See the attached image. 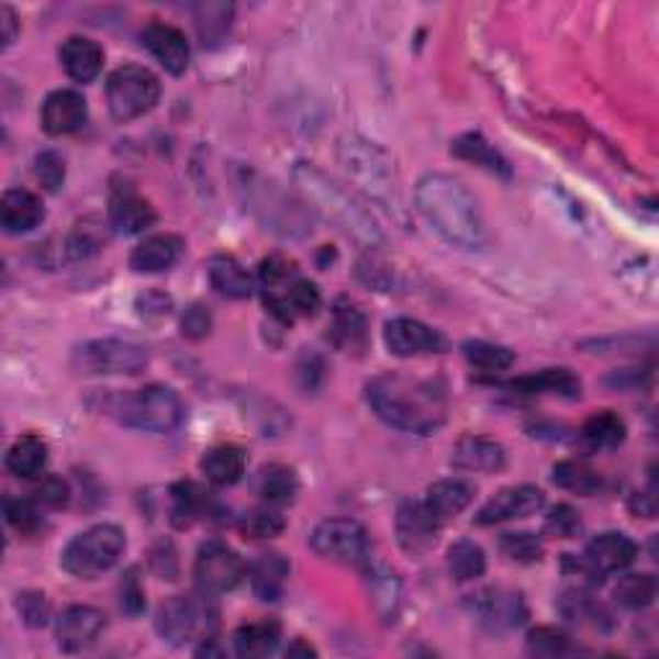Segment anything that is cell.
Returning <instances> with one entry per match:
<instances>
[{
    "label": "cell",
    "instance_id": "cell-49",
    "mask_svg": "<svg viewBox=\"0 0 659 659\" xmlns=\"http://www.w3.org/2000/svg\"><path fill=\"white\" fill-rule=\"evenodd\" d=\"M239 530L250 538H271L283 530V518L279 511H273V505L258 507V511H250L239 521Z\"/></svg>",
    "mask_w": 659,
    "mask_h": 659
},
{
    "label": "cell",
    "instance_id": "cell-22",
    "mask_svg": "<svg viewBox=\"0 0 659 659\" xmlns=\"http://www.w3.org/2000/svg\"><path fill=\"white\" fill-rule=\"evenodd\" d=\"M183 256V239L178 235H153L132 250L130 266L137 273H160L174 268Z\"/></svg>",
    "mask_w": 659,
    "mask_h": 659
},
{
    "label": "cell",
    "instance_id": "cell-35",
    "mask_svg": "<svg viewBox=\"0 0 659 659\" xmlns=\"http://www.w3.org/2000/svg\"><path fill=\"white\" fill-rule=\"evenodd\" d=\"M281 641V626L276 621H256V624H245L235 632V651L239 657L256 659L273 655Z\"/></svg>",
    "mask_w": 659,
    "mask_h": 659
},
{
    "label": "cell",
    "instance_id": "cell-43",
    "mask_svg": "<svg viewBox=\"0 0 659 659\" xmlns=\"http://www.w3.org/2000/svg\"><path fill=\"white\" fill-rule=\"evenodd\" d=\"M561 613H565V618L574 621V624H585V626H601L605 618H608V613L603 611L601 603H595L593 597L588 593H582V590H569V593L561 595L559 603Z\"/></svg>",
    "mask_w": 659,
    "mask_h": 659
},
{
    "label": "cell",
    "instance_id": "cell-38",
    "mask_svg": "<svg viewBox=\"0 0 659 659\" xmlns=\"http://www.w3.org/2000/svg\"><path fill=\"white\" fill-rule=\"evenodd\" d=\"M5 467L11 474L21 479H36L42 477L44 467H47V446L42 438L24 436L11 446L9 456H5Z\"/></svg>",
    "mask_w": 659,
    "mask_h": 659
},
{
    "label": "cell",
    "instance_id": "cell-2",
    "mask_svg": "<svg viewBox=\"0 0 659 659\" xmlns=\"http://www.w3.org/2000/svg\"><path fill=\"white\" fill-rule=\"evenodd\" d=\"M415 206L431 230L459 250H482L487 230L479 204L459 178L428 174L415 186Z\"/></svg>",
    "mask_w": 659,
    "mask_h": 659
},
{
    "label": "cell",
    "instance_id": "cell-26",
    "mask_svg": "<svg viewBox=\"0 0 659 659\" xmlns=\"http://www.w3.org/2000/svg\"><path fill=\"white\" fill-rule=\"evenodd\" d=\"M330 338L346 354H364L366 346H369V322H366L364 312L346 302L335 304L333 322H330Z\"/></svg>",
    "mask_w": 659,
    "mask_h": 659
},
{
    "label": "cell",
    "instance_id": "cell-45",
    "mask_svg": "<svg viewBox=\"0 0 659 659\" xmlns=\"http://www.w3.org/2000/svg\"><path fill=\"white\" fill-rule=\"evenodd\" d=\"M232 5L227 3H201L197 9V29L204 44H216L230 32Z\"/></svg>",
    "mask_w": 659,
    "mask_h": 659
},
{
    "label": "cell",
    "instance_id": "cell-32",
    "mask_svg": "<svg viewBox=\"0 0 659 659\" xmlns=\"http://www.w3.org/2000/svg\"><path fill=\"white\" fill-rule=\"evenodd\" d=\"M245 451L237 446H214L209 448L201 459V471H204L206 479L216 487H230L237 484L245 474Z\"/></svg>",
    "mask_w": 659,
    "mask_h": 659
},
{
    "label": "cell",
    "instance_id": "cell-14",
    "mask_svg": "<svg viewBox=\"0 0 659 659\" xmlns=\"http://www.w3.org/2000/svg\"><path fill=\"white\" fill-rule=\"evenodd\" d=\"M440 523L428 511L425 500H404L396 507V541L412 557H423L438 541Z\"/></svg>",
    "mask_w": 659,
    "mask_h": 659
},
{
    "label": "cell",
    "instance_id": "cell-21",
    "mask_svg": "<svg viewBox=\"0 0 659 659\" xmlns=\"http://www.w3.org/2000/svg\"><path fill=\"white\" fill-rule=\"evenodd\" d=\"M264 299L273 317H279L281 322H294L297 317H312V314H317L322 304L317 287H314L312 281L299 279V276L279 291H264Z\"/></svg>",
    "mask_w": 659,
    "mask_h": 659
},
{
    "label": "cell",
    "instance_id": "cell-59",
    "mask_svg": "<svg viewBox=\"0 0 659 659\" xmlns=\"http://www.w3.org/2000/svg\"><path fill=\"white\" fill-rule=\"evenodd\" d=\"M0 24H3V47H11L13 42H16V13H13L9 5H3L0 9Z\"/></svg>",
    "mask_w": 659,
    "mask_h": 659
},
{
    "label": "cell",
    "instance_id": "cell-28",
    "mask_svg": "<svg viewBox=\"0 0 659 659\" xmlns=\"http://www.w3.org/2000/svg\"><path fill=\"white\" fill-rule=\"evenodd\" d=\"M287 580H289V561L283 559L281 554L276 551L260 554V557L250 565V585H253V593H256V597H260V601L266 603L279 601L283 588H287Z\"/></svg>",
    "mask_w": 659,
    "mask_h": 659
},
{
    "label": "cell",
    "instance_id": "cell-40",
    "mask_svg": "<svg viewBox=\"0 0 659 659\" xmlns=\"http://www.w3.org/2000/svg\"><path fill=\"white\" fill-rule=\"evenodd\" d=\"M484 567H487V557L482 546L469 541V538L456 541L451 549H448V572H451L459 582H469V580H477V577H482Z\"/></svg>",
    "mask_w": 659,
    "mask_h": 659
},
{
    "label": "cell",
    "instance_id": "cell-24",
    "mask_svg": "<svg viewBox=\"0 0 659 659\" xmlns=\"http://www.w3.org/2000/svg\"><path fill=\"white\" fill-rule=\"evenodd\" d=\"M471 500H474V484H469L467 479H440L428 487V494H425V505L436 515L440 526L467 511Z\"/></svg>",
    "mask_w": 659,
    "mask_h": 659
},
{
    "label": "cell",
    "instance_id": "cell-47",
    "mask_svg": "<svg viewBox=\"0 0 659 659\" xmlns=\"http://www.w3.org/2000/svg\"><path fill=\"white\" fill-rule=\"evenodd\" d=\"M526 649L528 655H536V657H565L569 651H574L567 636L549 626L534 628L526 639Z\"/></svg>",
    "mask_w": 659,
    "mask_h": 659
},
{
    "label": "cell",
    "instance_id": "cell-19",
    "mask_svg": "<svg viewBox=\"0 0 659 659\" xmlns=\"http://www.w3.org/2000/svg\"><path fill=\"white\" fill-rule=\"evenodd\" d=\"M142 44L170 75H183L186 67H189L191 49L181 29L153 21L142 32Z\"/></svg>",
    "mask_w": 659,
    "mask_h": 659
},
{
    "label": "cell",
    "instance_id": "cell-25",
    "mask_svg": "<svg viewBox=\"0 0 659 659\" xmlns=\"http://www.w3.org/2000/svg\"><path fill=\"white\" fill-rule=\"evenodd\" d=\"M0 220H3V227L9 235H24V232L40 227V222L44 220V206L32 191L11 189L3 193V201H0Z\"/></svg>",
    "mask_w": 659,
    "mask_h": 659
},
{
    "label": "cell",
    "instance_id": "cell-39",
    "mask_svg": "<svg viewBox=\"0 0 659 659\" xmlns=\"http://www.w3.org/2000/svg\"><path fill=\"white\" fill-rule=\"evenodd\" d=\"M554 484L567 492L590 498V494L601 492L603 477L593 467H588L585 461H561L554 467Z\"/></svg>",
    "mask_w": 659,
    "mask_h": 659
},
{
    "label": "cell",
    "instance_id": "cell-58",
    "mask_svg": "<svg viewBox=\"0 0 659 659\" xmlns=\"http://www.w3.org/2000/svg\"><path fill=\"white\" fill-rule=\"evenodd\" d=\"M122 608L126 613H132V616H137V613L145 608V593H142L134 572H130L122 580Z\"/></svg>",
    "mask_w": 659,
    "mask_h": 659
},
{
    "label": "cell",
    "instance_id": "cell-8",
    "mask_svg": "<svg viewBox=\"0 0 659 659\" xmlns=\"http://www.w3.org/2000/svg\"><path fill=\"white\" fill-rule=\"evenodd\" d=\"M160 99V80L147 67L124 65L109 75L107 101L116 122H132L155 109Z\"/></svg>",
    "mask_w": 659,
    "mask_h": 659
},
{
    "label": "cell",
    "instance_id": "cell-29",
    "mask_svg": "<svg viewBox=\"0 0 659 659\" xmlns=\"http://www.w3.org/2000/svg\"><path fill=\"white\" fill-rule=\"evenodd\" d=\"M507 387L518 394H554V396H567L574 400L580 396V379L567 369H544L530 377H521L515 381H507Z\"/></svg>",
    "mask_w": 659,
    "mask_h": 659
},
{
    "label": "cell",
    "instance_id": "cell-51",
    "mask_svg": "<svg viewBox=\"0 0 659 659\" xmlns=\"http://www.w3.org/2000/svg\"><path fill=\"white\" fill-rule=\"evenodd\" d=\"M34 176L47 191H59L65 183V160L59 157L55 149H44V153L36 155L34 160Z\"/></svg>",
    "mask_w": 659,
    "mask_h": 659
},
{
    "label": "cell",
    "instance_id": "cell-18",
    "mask_svg": "<svg viewBox=\"0 0 659 659\" xmlns=\"http://www.w3.org/2000/svg\"><path fill=\"white\" fill-rule=\"evenodd\" d=\"M109 224L119 235H139L155 224V209L132 186H114L109 199Z\"/></svg>",
    "mask_w": 659,
    "mask_h": 659
},
{
    "label": "cell",
    "instance_id": "cell-41",
    "mask_svg": "<svg viewBox=\"0 0 659 659\" xmlns=\"http://www.w3.org/2000/svg\"><path fill=\"white\" fill-rule=\"evenodd\" d=\"M613 597L624 608L641 611L655 603L657 597V580L651 574H626L621 577L618 585L613 588Z\"/></svg>",
    "mask_w": 659,
    "mask_h": 659
},
{
    "label": "cell",
    "instance_id": "cell-53",
    "mask_svg": "<svg viewBox=\"0 0 659 659\" xmlns=\"http://www.w3.org/2000/svg\"><path fill=\"white\" fill-rule=\"evenodd\" d=\"M580 528H582L580 515H577V511H572L569 505H557L549 515H546V530H549L551 536L574 538L580 534Z\"/></svg>",
    "mask_w": 659,
    "mask_h": 659
},
{
    "label": "cell",
    "instance_id": "cell-20",
    "mask_svg": "<svg viewBox=\"0 0 659 659\" xmlns=\"http://www.w3.org/2000/svg\"><path fill=\"white\" fill-rule=\"evenodd\" d=\"M88 122V103L78 91H55L42 107V126L52 137H65Z\"/></svg>",
    "mask_w": 659,
    "mask_h": 659
},
{
    "label": "cell",
    "instance_id": "cell-1",
    "mask_svg": "<svg viewBox=\"0 0 659 659\" xmlns=\"http://www.w3.org/2000/svg\"><path fill=\"white\" fill-rule=\"evenodd\" d=\"M366 400L387 425L396 431L428 436L446 423L448 396L440 381L407 377V373H379L366 384Z\"/></svg>",
    "mask_w": 659,
    "mask_h": 659
},
{
    "label": "cell",
    "instance_id": "cell-6",
    "mask_svg": "<svg viewBox=\"0 0 659 659\" xmlns=\"http://www.w3.org/2000/svg\"><path fill=\"white\" fill-rule=\"evenodd\" d=\"M209 593L201 595H174L168 597L155 616V628L163 641L181 647L186 641L209 636L216 624V608L209 601Z\"/></svg>",
    "mask_w": 659,
    "mask_h": 659
},
{
    "label": "cell",
    "instance_id": "cell-16",
    "mask_svg": "<svg viewBox=\"0 0 659 659\" xmlns=\"http://www.w3.org/2000/svg\"><path fill=\"white\" fill-rule=\"evenodd\" d=\"M544 503L546 498L538 487H507V490H500L494 494L490 503L477 513V523L479 526H494V523L528 518V515H536L541 511Z\"/></svg>",
    "mask_w": 659,
    "mask_h": 659
},
{
    "label": "cell",
    "instance_id": "cell-44",
    "mask_svg": "<svg viewBox=\"0 0 659 659\" xmlns=\"http://www.w3.org/2000/svg\"><path fill=\"white\" fill-rule=\"evenodd\" d=\"M463 356H467V361L474 366V369L487 371V373L511 369L515 361L513 350H507L503 346H494V343H484V340L467 343V346H463Z\"/></svg>",
    "mask_w": 659,
    "mask_h": 659
},
{
    "label": "cell",
    "instance_id": "cell-57",
    "mask_svg": "<svg viewBox=\"0 0 659 659\" xmlns=\"http://www.w3.org/2000/svg\"><path fill=\"white\" fill-rule=\"evenodd\" d=\"M137 310L142 317H165L174 310V299L160 294V291H147L137 299Z\"/></svg>",
    "mask_w": 659,
    "mask_h": 659
},
{
    "label": "cell",
    "instance_id": "cell-9",
    "mask_svg": "<svg viewBox=\"0 0 659 659\" xmlns=\"http://www.w3.org/2000/svg\"><path fill=\"white\" fill-rule=\"evenodd\" d=\"M147 361V350L132 340L103 338L75 350V369L80 373H99V377L101 373L103 377H119V373L134 377L145 369Z\"/></svg>",
    "mask_w": 659,
    "mask_h": 659
},
{
    "label": "cell",
    "instance_id": "cell-3",
    "mask_svg": "<svg viewBox=\"0 0 659 659\" xmlns=\"http://www.w3.org/2000/svg\"><path fill=\"white\" fill-rule=\"evenodd\" d=\"M291 178H294V186L304 197L306 204H310L322 220L333 222L335 227L346 232L348 237H354L358 245L371 247V250L384 245V232H381L369 209L358 204V201L350 197V191L335 183L327 174H322L317 165L297 163Z\"/></svg>",
    "mask_w": 659,
    "mask_h": 659
},
{
    "label": "cell",
    "instance_id": "cell-33",
    "mask_svg": "<svg viewBox=\"0 0 659 659\" xmlns=\"http://www.w3.org/2000/svg\"><path fill=\"white\" fill-rule=\"evenodd\" d=\"M451 153L456 157H461V160L479 165V168L487 170V174L511 178V165H507L505 157L500 155L479 132L461 134V137L451 145Z\"/></svg>",
    "mask_w": 659,
    "mask_h": 659
},
{
    "label": "cell",
    "instance_id": "cell-60",
    "mask_svg": "<svg viewBox=\"0 0 659 659\" xmlns=\"http://www.w3.org/2000/svg\"><path fill=\"white\" fill-rule=\"evenodd\" d=\"M287 655H314V649H312V647H306V644H302V641H294V644H291V647L287 649Z\"/></svg>",
    "mask_w": 659,
    "mask_h": 659
},
{
    "label": "cell",
    "instance_id": "cell-34",
    "mask_svg": "<svg viewBox=\"0 0 659 659\" xmlns=\"http://www.w3.org/2000/svg\"><path fill=\"white\" fill-rule=\"evenodd\" d=\"M109 227L101 220V216H86V220H80L75 224L70 235H67V258L70 260H88L93 256H99V253L107 247L109 243Z\"/></svg>",
    "mask_w": 659,
    "mask_h": 659
},
{
    "label": "cell",
    "instance_id": "cell-15",
    "mask_svg": "<svg viewBox=\"0 0 659 659\" xmlns=\"http://www.w3.org/2000/svg\"><path fill=\"white\" fill-rule=\"evenodd\" d=\"M384 343L394 356L412 358V356H431L444 354L448 343L438 330L425 325L421 320L412 317H394L384 327Z\"/></svg>",
    "mask_w": 659,
    "mask_h": 659
},
{
    "label": "cell",
    "instance_id": "cell-4",
    "mask_svg": "<svg viewBox=\"0 0 659 659\" xmlns=\"http://www.w3.org/2000/svg\"><path fill=\"white\" fill-rule=\"evenodd\" d=\"M335 153H338V163L343 165V170H346L350 181H354L366 197L387 209H394L400 204V199H396L394 165L379 145L358 137V134H346V137L338 139V149H335Z\"/></svg>",
    "mask_w": 659,
    "mask_h": 659
},
{
    "label": "cell",
    "instance_id": "cell-13",
    "mask_svg": "<svg viewBox=\"0 0 659 659\" xmlns=\"http://www.w3.org/2000/svg\"><path fill=\"white\" fill-rule=\"evenodd\" d=\"M469 608L474 613L479 624L492 628V632H507V628H518L526 621V603L518 593L503 588H487L479 590L469 597Z\"/></svg>",
    "mask_w": 659,
    "mask_h": 659
},
{
    "label": "cell",
    "instance_id": "cell-56",
    "mask_svg": "<svg viewBox=\"0 0 659 659\" xmlns=\"http://www.w3.org/2000/svg\"><path fill=\"white\" fill-rule=\"evenodd\" d=\"M181 330H183L186 338H191V340L206 338L209 330H212V314H209L206 306L193 304V306H189V310H186V314H183Z\"/></svg>",
    "mask_w": 659,
    "mask_h": 659
},
{
    "label": "cell",
    "instance_id": "cell-42",
    "mask_svg": "<svg viewBox=\"0 0 659 659\" xmlns=\"http://www.w3.org/2000/svg\"><path fill=\"white\" fill-rule=\"evenodd\" d=\"M371 597L377 611L381 613L384 621H394L396 608H400V580H396L394 572H389L387 567L371 569Z\"/></svg>",
    "mask_w": 659,
    "mask_h": 659
},
{
    "label": "cell",
    "instance_id": "cell-11",
    "mask_svg": "<svg viewBox=\"0 0 659 659\" xmlns=\"http://www.w3.org/2000/svg\"><path fill=\"white\" fill-rule=\"evenodd\" d=\"M193 577L201 593L220 595L235 590L245 577V561L235 549L222 541H206L197 554Z\"/></svg>",
    "mask_w": 659,
    "mask_h": 659
},
{
    "label": "cell",
    "instance_id": "cell-55",
    "mask_svg": "<svg viewBox=\"0 0 659 659\" xmlns=\"http://www.w3.org/2000/svg\"><path fill=\"white\" fill-rule=\"evenodd\" d=\"M67 498H70V490H67V484L59 477H44L34 490L36 503L42 507H52V511L67 505Z\"/></svg>",
    "mask_w": 659,
    "mask_h": 659
},
{
    "label": "cell",
    "instance_id": "cell-17",
    "mask_svg": "<svg viewBox=\"0 0 659 659\" xmlns=\"http://www.w3.org/2000/svg\"><path fill=\"white\" fill-rule=\"evenodd\" d=\"M103 628H107V616L91 605H70L63 611V616L55 624V639L63 651H82L96 644Z\"/></svg>",
    "mask_w": 659,
    "mask_h": 659
},
{
    "label": "cell",
    "instance_id": "cell-10",
    "mask_svg": "<svg viewBox=\"0 0 659 659\" xmlns=\"http://www.w3.org/2000/svg\"><path fill=\"white\" fill-rule=\"evenodd\" d=\"M312 551L340 565H361L369 557V534L358 521L327 518L310 536Z\"/></svg>",
    "mask_w": 659,
    "mask_h": 659
},
{
    "label": "cell",
    "instance_id": "cell-5",
    "mask_svg": "<svg viewBox=\"0 0 659 659\" xmlns=\"http://www.w3.org/2000/svg\"><path fill=\"white\" fill-rule=\"evenodd\" d=\"M126 546L124 530L111 523H99V526L82 530L65 546L63 551V569L72 577H96L107 572L122 557Z\"/></svg>",
    "mask_w": 659,
    "mask_h": 659
},
{
    "label": "cell",
    "instance_id": "cell-23",
    "mask_svg": "<svg viewBox=\"0 0 659 659\" xmlns=\"http://www.w3.org/2000/svg\"><path fill=\"white\" fill-rule=\"evenodd\" d=\"M451 463L461 471H500L505 467V448L492 438L467 436L454 446Z\"/></svg>",
    "mask_w": 659,
    "mask_h": 659
},
{
    "label": "cell",
    "instance_id": "cell-12",
    "mask_svg": "<svg viewBox=\"0 0 659 659\" xmlns=\"http://www.w3.org/2000/svg\"><path fill=\"white\" fill-rule=\"evenodd\" d=\"M636 559V544L618 530H605L588 544L585 557L574 561V567L590 580H601L605 574L621 572Z\"/></svg>",
    "mask_w": 659,
    "mask_h": 659
},
{
    "label": "cell",
    "instance_id": "cell-31",
    "mask_svg": "<svg viewBox=\"0 0 659 659\" xmlns=\"http://www.w3.org/2000/svg\"><path fill=\"white\" fill-rule=\"evenodd\" d=\"M253 209L256 212L266 214V224H271V230H279L283 235H299V232H306L304 220H302V209L299 206H287V199H283V193H279L273 189L271 183L264 186V189L258 191V197H253Z\"/></svg>",
    "mask_w": 659,
    "mask_h": 659
},
{
    "label": "cell",
    "instance_id": "cell-50",
    "mask_svg": "<svg viewBox=\"0 0 659 659\" xmlns=\"http://www.w3.org/2000/svg\"><path fill=\"white\" fill-rule=\"evenodd\" d=\"M36 500H5V521L11 523L19 534H34L42 526V513Z\"/></svg>",
    "mask_w": 659,
    "mask_h": 659
},
{
    "label": "cell",
    "instance_id": "cell-37",
    "mask_svg": "<svg viewBox=\"0 0 659 659\" xmlns=\"http://www.w3.org/2000/svg\"><path fill=\"white\" fill-rule=\"evenodd\" d=\"M297 492H299V479L294 474V469L283 467V463H268V467L260 469L258 494L268 505L281 507L294 503Z\"/></svg>",
    "mask_w": 659,
    "mask_h": 659
},
{
    "label": "cell",
    "instance_id": "cell-7",
    "mask_svg": "<svg viewBox=\"0 0 659 659\" xmlns=\"http://www.w3.org/2000/svg\"><path fill=\"white\" fill-rule=\"evenodd\" d=\"M183 402L176 389L153 384L124 396L119 417L130 428L145 433H170L183 421Z\"/></svg>",
    "mask_w": 659,
    "mask_h": 659
},
{
    "label": "cell",
    "instance_id": "cell-52",
    "mask_svg": "<svg viewBox=\"0 0 659 659\" xmlns=\"http://www.w3.org/2000/svg\"><path fill=\"white\" fill-rule=\"evenodd\" d=\"M294 279H297V268L287 258L271 256L260 264V283H264V291H279Z\"/></svg>",
    "mask_w": 659,
    "mask_h": 659
},
{
    "label": "cell",
    "instance_id": "cell-36",
    "mask_svg": "<svg viewBox=\"0 0 659 659\" xmlns=\"http://www.w3.org/2000/svg\"><path fill=\"white\" fill-rule=\"evenodd\" d=\"M209 281L220 291L222 297L230 299H247L253 294V279L243 266L232 256H216L209 264Z\"/></svg>",
    "mask_w": 659,
    "mask_h": 659
},
{
    "label": "cell",
    "instance_id": "cell-30",
    "mask_svg": "<svg viewBox=\"0 0 659 659\" xmlns=\"http://www.w3.org/2000/svg\"><path fill=\"white\" fill-rule=\"evenodd\" d=\"M624 438H626L624 421L608 410L590 415L580 431V444L590 454L613 451V448H618L621 444H624Z\"/></svg>",
    "mask_w": 659,
    "mask_h": 659
},
{
    "label": "cell",
    "instance_id": "cell-54",
    "mask_svg": "<svg viewBox=\"0 0 659 659\" xmlns=\"http://www.w3.org/2000/svg\"><path fill=\"white\" fill-rule=\"evenodd\" d=\"M16 608L29 626H44L49 618V601L44 593H21L16 601Z\"/></svg>",
    "mask_w": 659,
    "mask_h": 659
},
{
    "label": "cell",
    "instance_id": "cell-46",
    "mask_svg": "<svg viewBox=\"0 0 659 659\" xmlns=\"http://www.w3.org/2000/svg\"><path fill=\"white\" fill-rule=\"evenodd\" d=\"M206 498L193 482H181L174 487V521L178 526H189L204 513Z\"/></svg>",
    "mask_w": 659,
    "mask_h": 659
},
{
    "label": "cell",
    "instance_id": "cell-27",
    "mask_svg": "<svg viewBox=\"0 0 659 659\" xmlns=\"http://www.w3.org/2000/svg\"><path fill=\"white\" fill-rule=\"evenodd\" d=\"M59 63L75 82H91L99 78L103 67V49L86 36H70L59 47Z\"/></svg>",
    "mask_w": 659,
    "mask_h": 659
},
{
    "label": "cell",
    "instance_id": "cell-48",
    "mask_svg": "<svg viewBox=\"0 0 659 659\" xmlns=\"http://www.w3.org/2000/svg\"><path fill=\"white\" fill-rule=\"evenodd\" d=\"M500 549H503L507 559L518 561V565H534L544 554L541 538L526 534V530H521V534H503V538H500Z\"/></svg>",
    "mask_w": 659,
    "mask_h": 659
}]
</instances>
